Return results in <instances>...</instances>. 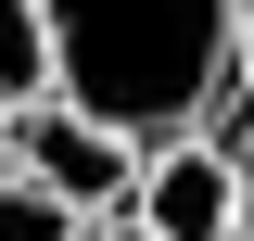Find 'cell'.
<instances>
[{
    "label": "cell",
    "instance_id": "cell-1",
    "mask_svg": "<svg viewBox=\"0 0 254 241\" xmlns=\"http://www.w3.org/2000/svg\"><path fill=\"white\" fill-rule=\"evenodd\" d=\"M51 89L127 140H190L242 102V0H51Z\"/></svg>",
    "mask_w": 254,
    "mask_h": 241
},
{
    "label": "cell",
    "instance_id": "cell-2",
    "mask_svg": "<svg viewBox=\"0 0 254 241\" xmlns=\"http://www.w3.org/2000/svg\"><path fill=\"white\" fill-rule=\"evenodd\" d=\"M140 152H153V140H127V127H102V115H76L64 89L13 115V178H38V190H64L76 216H127V203H140Z\"/></svg>",
    "mask_w": 254,
    "mask_h": 241
},
{
    "label": "cell",
    "instance_id": "cell-3",
    "mask_svg": "<svg viewBox=\"0 0 254 241\" xmlns=\"http://www.w3.org/2000/svg\"><path fill=\"white\" fill-rule=\"evenodd\" d=\"M140 229L153 241H229L242 229V190H229V140L216 127H190V140H153L140 152Z\"/></svg>",
    "mask_w": 254,
    "mask_h": 241
},
{
    "label": "cell",
    "instance_id": "cell-4",
    "mask_svg": "<svg viewBox=\"0 0 254 241\" xmlns=\"http://www.w3.org/2000/svg\"><path fill=\"white\" fill-rule=\"evenodd\" d=\"M51 102V0H0V115Z\"/></svg>",
    "mask_w": 254,
    "mask_h": 241
},
{
    "label": "cell",
    "instance_id": "cell-5",
    "mask_svg": "<svg viewBox=\"0 0 254 241\" xmlns=\"http://www.w3.org/2000/svg\"><path fill=\"white\" fill-rule=\"evenodd\" d=\"M0 241H89V216L38 178H0Z\"/></svg>",
    "mask_w": 254,
    "mask_h": 241
},
{
    "label": "cell",
    "instance_id": "cell-6",
    "mask_svg": "<svg viewBox=\"0 0 254 241\" xmlns=\"http://www.w3.org/2000/svg\"><path fill=\"white\" fill-rule=\"evenodd\" d=\"M216 140H229V190H242V229H229V241H254V89L229 102V127H216Z\"/></svg>",
    "mask_w": 254,
    "mask_h": 241
},
{
    "label": "cell",
    "instance_id": "cell-7",
    "mask_svg": "<svg viewBox=\"0 0 254 241\" xmlns=\"http://www.w3.org/2000/svg\"><path fill=\"white\" fill-rule=\"evenodd\" d=\"M89 241H153V229H140V216H89Z\"/></svg>",
    "mask_w": 254,
    "mask_h": 241
},
{
    "label": "cell",
    "instance_id": "cell-8",
    "mask_svg": "<svg viewBox=\"0 0 254 241\" xmlns=\"http://www.w3.org/2000/svg\"><path fill=\"white\" fill-rule=\"evenodd\" d=\"M242 89H254V0H242Z\"/></svg>",
    "mask_w": 254,
    "mask_h": 241
}]
</instances>
